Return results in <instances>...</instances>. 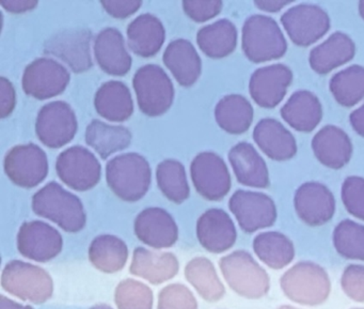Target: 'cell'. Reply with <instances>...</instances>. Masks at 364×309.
<instances>
[{
    "mask_svg": "<svg viewBox=\"0 0 364 309\" xmlns=\"http://www.w3.org/2000/svg\"><path fill=\"white\" fill-rule=\"evenodd\" d=\"M242 48L251 63H262L282 58L287 42L274 19L255 14L242 27Z\"/></svg>",
    "mask_w": 364,
    "mask_h": 309,
    "instance_id": "cell-3",
    "label": "cell"
},
{
    "mask_svg": "<svg viewBox=\"0 0 364 309\" xmlns=\"http://www.w3.org/2000/svg\"><path fill=\"white\" fill-rule=\"evenodd\" d=\"M281 23L289 39L298 46H310L330 29V18L316 5L300 4L281 16Z\"/></svg>",
    "mask_w": 364,
    "mask_h": 309,
    "instance_id": "cell-11",
    "label": "cell"
},
{
    "mask_svg": "<svg viewBox=\"0 0 364 309\" xmlns=\"http://www.w3.org/2000/svg\"><path fill=\"white\" fill-rule=\"evenodd\" d=\"M135 234L142 243L153 248L173 246L178 239V228L173 217L161 208L142 211L135 221Z\"/></svg>",
    "mask_w": 364,
    "mask_h": 309,
    "instance_id": "cell-19",
    "label": "cell"
},
{
    "mask_svg": "<svg viewBox=\"0 0 364 309\" xmlns=\"http://www.w3.org/2000/svg\"><path fill=\"white\" fill-rule=\"evenodd\" d=\"M353 309H363V308H353Z\"/></svg>",
    "mask_w": 364,
    "mask_h": 309,
    "instance_id": "cell-54",
    "label": "cell"
},
{
    "mask_svg": "<svg viewBox=\"0 0 364 309\" xmlns=\"http://www.w3.org/2000/svg\"><path fill=\"white\" fill-rule=\"evenodd\" d=\"M197 236L200 244L213 253H223L231 248L237 238L233 221L220 209H210L200 216Z\"/></svg>",
    "mask_w": 364,
    "mask_h": 309,
    "instance_id": "cell-20",
    "label": "cell"
},
{
    "mask_svg": "<svg viewBox=\"0 0 364 309\" xmlns=\"http://www.w3.org/2000/svg\"><path fill=\"white\" fill-rule=\"evenodd\" d=\"M4 167L14 184L33 189L43 182L48 176V157L37 145H18L8 151Z\"/></svg>",
    "mask_w": 364,
    "mask_h": 309,
    "instance_id": "cell-8",
    "label": "cell"
},
{
    "mask_svg": "<svg viewBox=\"0 0 364 309\" xmlns=\"http://www.w3.org/2000/svg\"><path fill=\"white\" fill-rule=\"evenodd\" d=\"M223 7V1H183L185 14L197 23L206 22L218 16Z\"/></svg>",
    "mask_w": 364,
    "mask_h": 309,
    "instance_id": "cell-44",
    "label": "cell"
},
{
    "mask_svg": "<svg viewBox=\"0 0 364 309\" xmlns=\"http://www.w3.org/2000/svg\"><path fill=\"white\" fill-rule=\"evenodd\" d=\"M0 4L11 14H24L38 6V1H0Z\"/></svg>",
    "mask_w": 364,
    "mask_h": 309,
    "instance_id": "cell-47",
    "label": "cell"
},
{
    "mask_svg": "<svg viewBox=\"0 0 364 309\" xmlns=\"http://www.w3.org/2000/svg\"><path fill=\"white\" fill-rule=\"evenodd\" d=\"M164 63L183 87L193 86L201 75V58L188 40L172 41L164 53Z\"/></svg>",
    "mask_w": 364,
    "mask_h": 309,
    "instance_id": "cell-26",
    "label": "cell"
},
{
    "mask_svg": "<svg viewBox=\"0 0 364 309\" xmlns=\"http://www.w3.org/2000/svg\"><path fill=\"white\" fill-rule=\"evenodd\" d=\"M359 14L364 20V1H360L359 3Z\"/></svg>",
    "mask_w": 364,
    "mask_h": 309,
    "instance_id": "cell-52",
    "label": "cell"
},
{
    "mask_svg": "<svg viewBox=\"0 0 364 309\" xmlns=\"http://www.w3.org/2000/svg\"><path fill=\"white\" fill-rule=\"evenodd\" d=\"M293 72L282 63L257 69L251 75L249 93L253 101L263 108H274L284 99Z\"/></svg>",
    "mask_w": 364,
    "mask_h": 309,
    "instance_id": "cell-17",
    "label": "cell"
},
{
    "mask_svg": "<svg viewBox=\"0 0 364 309\" xmlns=\"http://www.w3.org/2000/svg\"><path fill=\"white\" fill-rule=\"evenodd\" d=\"M133 86L138 106L146 116H161L173 103V84L159 66L146 65L137 70Z\"/></svg>",
    "mask_w": 364,
    "mask_h": 309,
    "instance_id": "cell-7",
    "label": "cell"
},
{
    "mask_svg": "<svg viewBox=\"0 0 364 309\" xmlns=\"http://www.w3.org/2000/svg\"><path fill=\"white\" fill-rule=\"evenodd\" d=\"M229 208L246 234L270 227L278 215L274 200L259 192H235L230 198Z\"/></svg>",
    "mask_w": 364,
    "mask_h": 309,
    "instance_id": "cell-15",
    "label": "cell"
},
{
    "mask_svg": "<svg viewBox=\"0 0 364 309\" xmlns=\"http://www.w3.org/2000/svg\"><path fill=\"white\" fill-rule=\"evenodd\" d=\"M0 309H33L31 306H23L5 295L0 296Z\"/></svg>",
    "mask_w": 364,
    "mask_h": 309,
    "instance_id": "cell-50",
    "label": "cell"
},
{
    "mask_svg": "<svg viewBox=\"0 0 364 309\" xmlns=\"http://www.w3.org/2000/svg\"><path fill=\"white\" fill-rule=\"evenodd\" d=\"M150 164L138 153L118 155L106 166V180L114 195L124 201L141 199L151 185Z\"/></svg>",
    "mask_w": 364,
    "mask_h": 309,
    "instance_id": "cell-2",
    "label": "cell"
},
{
    "mask_svg": "<svg viewBox=\"0 0 364 309\" xmlns=\"http://www.w3.org/2000/svg\"><path fill=\"white\" fill-rule=\"evenodd\" d=\"M1 87V108H0V117L5 119L12 114L16 108V97L14 85L6 78H0Z\"/></svg>",
    "mask_w": 364,
    "mask_h": 309,
    "instance_id": "cell-46",
    "label": "cell"
},
{
    "mask_svg": "<svg viewBox=\"0 0 364 309\" xmlns=\"http://www.w3.org/2000/svg\"><path fill=\"white\" fill-rule=\"evenodd\" d=\"M129 46L136 55L144 58L155 56L166 39L165 27L156 16L141 14L127 27Z\"/></svg>",
    "mask_w": 364,
    "mask_h": 309,
    "instance_id": "cell-28",
    "label": "cell"
},
{
    "mask_svg": "<svg viewBox=\"0 0 364 309\" xmlns=\"http://www.w3.org/2000/svg\"><path fill=\"white\" fill-rule=\"evenodd\" d=\"M33 210L71 234L80 232L86 226L87 215L80 198L57 182L48 183L33 195Z\"/></svg>",
    "mask_w": 364,
    "mask_h": 309,
    "instance_id": "cell-1",
    "label": "cell"
},
{
    "mask_svg": "<svg viewBox=\"0 0 364 309\" xmlns=\"http://www.w3.org/2000/svg\"><path fill=\"white\" fill-rule=\"evenodd\" d=\"M253 249L257 257L269 268L280 270L295 257L293 242L281 232H263L255 236Z\"/></svg>",
    "mask_w": 364,
    "mask_h": 309,
    "instance_id": "cell-35",
    "label": "cell"
},
{
    "mask_svg": "<svg viewBox=\"0 0 364 309\" xmlns=\"http://www.w3.org/2000/svg\"><path fill=\"white\" fill-rule=\"evenodd\" d=\"M215 118L219 127L233 135L248 131L253 121V108L250 102L240 95L223 98L215 108Z\"/></svg>",
    "mask_w": 364,
    "mask_h": 309,
    "instance_id": "cell-33",
    "label": "cell"
},
{
    "mask_svg": "<svg viewBox=\"0 0 364 309\" xmlns=\"http://www.w3.org/2000/svg\"><path fill=\"white\" fill-rule=\"evenodd\" d=\"M90 309H112V307L108 306V305L105 304H100V305H95V306H93L92 308Z\"/></svg>",
    "mask_w": 364,
    "mask_h": 309,
    "instance_id": "cell-51",
    "label": "cell"
},
{
    "mask_svg": "<svg viewBox=\"0 0 364 309\" xmlns=\"http://www.w3.org/2000/svg\"><path fill=\"white\" fill-rule=\"evenodd\" d=\"M85 136L87 144L103 159H108L112 153L127 149L133 138L127 127L109 125L100 120H93L88 125Z\"/></svg>",
    "mask_w": 364,
    "mask_h": 309,
    "instance_id": "cell-32",
    "label": "cell"
},
{
    "mask_svg": "<svg viewBox=\"0 0 364 309\" xmlns=\"http://www.w3.org/2000/svg\"><path fill=\"white\" fill-rule=\"evenodd\" d=\"M63 245V236L58 230L43 221H27L18 231V251L35 261H50L61 253Z\"/></svg>",
    "mask_w": 364,
    "mask_h": 309,
    "instance_id": "cell-16",
    "label": "cell"
},
{
    "mask_svg": "<svg viewBox=\"0 0 364 309\" xmlns=\"http://www.w3.org/2000/svg\"><path fill=\"white\" fill-rule=\"evenodd\" d=\"M178 272V258L171 253L154 251L144 247L134 251L131 273L153 285H159L173 278Z\"/></svg>",
    "mask_w": 364,
    "mask_h": 309,
    "instance_id": "cell-25",
    "label": "cell"
},
{
    "mask_svg": "<svg viewBox=\"0 0 364 309\" xmlns=\"http://www.w3.org/2000/svg\"><path fill=\"white\" fill-rule=\"evenodd\" d=\"M279 309H299V308H295V307L293 306H282L280 307Z\"/></svg>",
    "mask_w": 364,
    "mask_h": 309,
    "instance_id": "cell-53",
    "label": "cell"
},
{
    "mask_svg": "<svg viewBox=\"0 0 364 309\" xmlns=\"http://www.w3.org/2000/svg\"><path fill=\"white\" fill-rule=\"evenodd\" d=\"M330 91L344 108H353L364 98V67L353 65L332 76Z\"/></svg>",
    "mask_w": 364,
    "mask_h": 309,
    "instance_id": "cell-37",
    "label": "cell"
},
{
    "mask_svg": "<svg viewBox=\"0 0 364 309\" xmlns=\"http://www.w3.org/2000/svg\"><path fill=\"white\" fill-rule=\"evenodd\" d=\"M129 258V249L121 239L110 234L95 238L89 247V259L97 270L116 273L122 270Z\"/></svg>",
    "mask_w": 364,
    "mask_h": 309,
    "instance_id": "cell-34",
    "label": "cell"
},
{
    "mask_svg": "<svg viewBox=\"0 0 364 309\" xmlns=\"http://www.w3.org/2000/svg\"><path fill=\"white\" fill-rule=\"evenodd\" d=\"M229 161L240 184L257 189L269 187L267 165L252 145L248 142L235 145L230 150Z\"/></svg>",
    "mask_w": 364,
    "mask_h": 309,
    "instance_id": "cell-24",
    "label": "cell"
},
{
    "mask_svg": "<svg viewBox=\"0 0 364 309\" xmlns=\"http://www.w3.org/2000/svg\"><path fill=\"white\" fill-rule=\"evenodd\" d=\"M57 174L72 189L86 192L101 180V164L95 155L82 146H74L59 154Z\"/></svg>",
    "mask_w": 364,
    "mask_h": 309,
    "instance_id": "cell-10",
    "label": "cell"
},
{
    "mask_svg": "<svg viewBox=\"0 0 364 309\" xmlns=\"http://www.w3.org/2000/svg\"><path fill=\"white\" fill-rule=\"evenodd\" d=\"M97 114L114 122L127 121L134 112L131 91L119 80H110L100 87L95 98Z\"/></svg>",
    "mask_w": 364,
    "mask_h": 309,
    "instance_id": "cell-30",
    "label": "cell"
},
{
    "mask_svg": "<svg viewBox=\"0 0 364 309\" xmlns=\"http://www.w3.org/2000/svg\"><path fill=\"white\" fill-rule=\"evenodd\" d=\"M281 288L293 302L314 306L327 300L331 285L323 268L313 262H299L283 275Z\"/></svg>",
    "mask_w": 364,
    "mask_h": 309,
    "instance_id": "cell-4",
    "label": "cell"
},
{
    "mask_svg": "<svg viewBox=\"0 0 364 309\" xmlns=\"http://www.w3.org/2000/svg\"><path fill=\"white\" fill-rule=\"evenodd\" d=\"M114 300L119 309H152L153 292L140 281L125 279L117 287Z\"/></svg>",
    "mask_w": 364,
    "mask_h": 309,
    "instance_id": "cell-40",
    "label": "cell"
},
{
    "mask_svg": "<svg viewBox=\"0 0 364 309\" xmlns=\"http://www.w3.org/2000/svg\"><path fill=\"white\" fill-rule=\"evenodd\" d=\"M91 38L92 33L87 28L65 29L44 43V53L61 59L75 73H82L93 66Z\"/></svg>",
    "mask_w": 364,
    "mask_h": 309,
    "instance_id": "cell-14",
    "label": "cell"
},
{
    "mask_svg": "<svg viewBox=\"0 0 364 309\" xmlns=\"http://www.w3.org/2000/svg\"><path fill=\"white\" fill-rule=\"evenodd\" d=\"M253 140L264 154L274 161H289L297 153V142L293 134L276 119H262L255 125Z\"/></svg>",
    "mask_w": 364,
    "mask_h": 309,
    "instance_id": "cell-21",
    "label": "cell"
},
{
    "mask_svg": "<svg viewBox=\"0 0 364 309\" xmlns=\"http://www.w3.org/2000/svg\"><path fill=\"white\" fill-rule=\"evenodd\" d=\"M197 43L210 58H225L235 51L237 29L231 21H217L198 31Z\"/></svg>",
    "mask_w": 364,
    "mask_h": 309,
    "instance_id": "cell-31",
    "label": "cell"
},
{
    "mask_svg": "<svg viewBox=\"0 0 364 309\" xmlns=\"http://www.w3.org/2000/svg\"><path fill=\"white\" fill-rule=\"evenodd\" d=\"M294 206L299 219L306 225H325L336 212V200L330 189L318 182H306L297 189Z\"/></svg>",
    "mask_w": 364,
    "mask_h": 309,
    "instance_id": "cell-18",
    "label": "cell"
},
{
    "mask_svg": "<svg viewBox=\"0 0 364 309\" xmlns=\"http://www.w3.org/2000/svg\"><path fill=\"white\" fill-rule=\"evenodd\" d=\"M219 266L230 287L240 295L259 298L267 294L269 277L247 251H234L221 258Z\"/></svg>",
    "mask_w": 364,
    "mask_h": 309,
    "instance_id": "cell-6",
    "label": "cell"
},
{
    "mask_svg": "<svg viewBox=\"0 0 364 309\" xmlns=\"http://www.w3.org/2000/svg\"><path fill=\"white\" fill-rule=\"evenodd\" d=\"M185 277L208 302H218L225 295V287L217 275L214 264L206 258L191 260L185 268Z\"/></svg>",
    "mask_w": 364,
    "mask_h": 309,
    "instance_id": "cell-36",
    "label": "cell"
},
{
    "mask_svg": "<svg viewBox=\"0 0 364 309\" xmlns=\"http://www.w3.org/2000/svg\"><path fill=\"white\" fill-rule=\"evenodd\" d=\"M157 309H198V303L188 288L173 283L159 292Z\"/></svg>",
    "mask_w": 364,
    "mask_h": 309,
    "instance_id": "cell-41",
    "label": "cell"
},
{
    "mask_svg": "<svg viewBox=\"0 0 364 309\" xmlns=\"http://www.w3.org/2000/svg\"><path fill=\"white\" fill-rule=\"evenodd\" d=\"M102 7L107 14L116 19L129 18L139 10L142 6V1H101Z\"/></svg>",
    "mask_w": 364,
    "mask_h": 309,
    "instance_id": "cell-45",
    "label": "cell"
},
{
    "mask_svg": "<svg viewBox=\"0 0 364 309\" xmlns=\"http://www.w3.org/2000/svg\"><path fill=\"white\" fill-rule=\"evenodd\" d=\"M70 83V73L50 58H38L27 66L23 74V90L29 97L48 100L61 95Z\"/></svg>",
    "mask_w": 364,
    "mask_h": 309,
    "instance_id": "cell-13",
    "label": "cell"
},
{
    "mask_svg": "<svg viewBox=\"0 0 364 309\" xmlns=\"http://www.w3.org/2000/svg\"><path fill=\"white\" fill-rule=\"evenodd\" d=\"M95 55L100 68L109 75L124 76L131 70L133 61L118 29L108 27L97 36Z\"/></svg>",
    "mask_w": 364,
    "mask_h": 309,
    "instance_id": "cell-23",
    "label": "cell"
},
{
    "mask_svg": "<svg viewBox=\"0 0 364 309\" xmlns=\"http://www.w3.org/2000/svg\"><path fill=\"white\" fill-rule=\"evenodd\" d=\"M341 283L346 295L357 302H364V266L351 264L347 266Z\"/></svg>",
    "mask_w": 364,
    "mask_h": 309,
    "instance_id": "cell-43",
    "label": "cell"
},
{
    "mask_svg": "<svg viewBox=\"0 0 364 309\" xmlns=\"http://www.w3.org/2000/svg\"><path fill=\"white\" fill-rule=\"evenodd\" d=\"M196 191L210 201H219L229 194L232 181L227 164L216 153L202 152L191 165Z\"/></svg>",
    "mask_w": 364,
    "mask_h": 309,
    "instance_id": "cell-12",
    "label": "cell"
},
{
    "mask_svg": "<svg viewBox=\"0 0 364 309\" xmlns=\"http://www.w3.org/2000/svg\"><path fill=\"white\" fill-rule=\"evenodd\" d=\"M355 55V42L348 36L338 31L311 51L309 63L316 73L325 75L349 63Z\"/></svg>",
    "mask_w": 364,
    "mask_h": 309,
    "instance_id": "cell-27",
    "label": "cell"
},
{
    "mask_svg": "<svg viewBox=\"0 0 364 309\" xmlns=\"http://www.w3.org/2000/svg\"><path fill=\"white\" fill-rule=\"evenodd\" d=\"M312 149L316 159L326 167L341 169L350 161L353 144L340 127L326 125L315 134Z\"/></svg>",
    "mask_w": 364,
    "mask_h": 309,
    "instance_id": "cell-22",
    "label": "cell"
},
{
    "mask_svg": "<svg viewBox=\"0 0 364 309\" xmlns=\"http://www.w3.org/2000/svg\"><path fill=\"white\" fill-rule=\"evenodd\" d=\"M281 116L296 131L310 133L323 118V106L314 93L299 90L281 108Z\"/></svg>",
    "mask_w": 364,
    "mask_h": 309,
    "instance_id": "cell-29",
    "label": "cell"
},
{
    "mask_svg": "<svg viewBox=\"0 0 364 309\" xmlns=\"http://www.w3.org/2000/svg\"><path fill=\"white\" fill-rule=\"evenodd\" d=\"M1 286L12 295L35 304H43L54 292L52 277L46 270L20 260H14L5 266Z\"/></svg>",
    "mask_w": 364,
    "mask_h": 309,
    "instance_id": "cell-5",
    "label": "cell"
},
{
    "mask_svg": "<svg viewBox=\"0 0 364 309\" xmlns=\"http://www.w3.org/2000/svg\"><path fill=\"white\" fill-rule=\"evenodd\" d=\"M77 129L75 112L67 102L63 101H55L44 105L36 121L38 138L48 148L58 149L69 144Z\"/></svg>",
    "mask_w": 364,
    "mask_h": 309,
    "instance_id": "cell-9",
    "label": "cell"
},
{
    "mask_svg": "<svg viewBox=\"0 0 364 309\" xmlns=\"http://www.w3.org/2000/svg\"><path fill=\"white\" fill-rule=\"evenodd\" d=\"M342 200L349 214L364 221V179L355 176L345 179Z\"/></svg>",
    "mask_w": 364,
    "mask_h": 309,
    "instance_id": "cell-42",
    "label": "cell"
},
{
    "mask_svg": "<svg viewBox=\"0 0 364 309\" xmlns=\"http://www.w3.org/2000/svg\"><path fill=\"white\" fill-rule=\"evenodd\" d=\"M291 1H255V5L259 9L266 12H279Z\"/></svg>",
    "mask_w": 364,
    "mask_h": 309,
    "instance_id": "cell-49",
    "label": "cell"
},
{
    "mask_svg": "<svg viewBox=\"0 0 364 309\" xmlns=\"http://www.w3.org/2000/svg\"><path fill=\"white\" fill-rule=\"evenodd\" d=\"M157 184L161 193L174 204H180L191 195L184 166L176 159H166L156 169Z\"/></svg>",
    "mask_w": 364,
    "mask_h": 309,
    "instance_id": "cell-38",
    "label": "cell"
},
{
    "mask_svg": "<svg viewBox=\"0 0 364 309\" xmlns=\"http://www.w3.org/2000/svg\"><path fill=\"white\" fill-rule=\"evenodd\" d=\"M349 120L353 129L364 138V104L351 112Z\"/></svg>",
    "mask_w": 364,
    "mask_h": 309,
    "instance_id": "cell-48",
    "label": "cell"
},
{
    "mask_svg": "<svg viewBox=\"0 0 364 309\" xmlns=\"http://www.w3.org/2000/svg\"><path fill=\"white\" fill-rule=\"evenodd\" d=\"M333 244L342 257L364 261V226L350 219L341 221L334 229Z\"/></svg>",
    "mask_w": 364,
    "mask_h": 309,
    "instance_id": "cell-39",
    "label": "cell"
}]
</instances>
